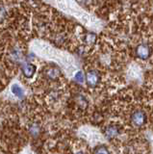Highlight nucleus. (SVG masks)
Wrapping results in <instances>:
<instances>
[{
	"mask_svg": "<svg viewBox=\"0 0 153 154\" xmlns=\"http://www.w3.org/2000/svg\"><path fill=\"white\" fill-rule=\"evenodd\" d=\"M146 114L142 109L135 110L131 115V122L135 127L142 128L146 123Z\"/></svg>",
	"mask_w": 153,
	"mask_h": 154,
	"instance_id": "nucleus-1",
	"label": "nucleus"
},
{
	"mask_svg": "<svg viewBox=\"0 0 153 154\" xmlns=\"http://www.w3.org/2000/svg\"><path fill=\"white\" fill-rule=\"evenodd\" d=\"M100 73L95 69H90L86 73V83L90 88H96L100 83Z\"/></svg>",
	"mask_w": 153,
	"mask_h": 154,
	"instance_id": "nucleus-2",
	"label": "nucleus"
},
{
	"mask_svg": "<svg viewBox=\"0 0 153 154\" xmlns=\"http://www.w3.org/2000/svg\"><path fill=\"white\" fill-rule=\"evenodd\" d=\"M136 56L141 60H147L151 55V48L147 43H141L136 48Z\"/></svg>",
	"mask_w": 153,
	"mask_h": 154,
	"instance_id": "nucleus-3",
	"label": "nucleus"
},
{
	"mask_svg": "<svg viewBox=\"0 0 153 154\" xmlns=\"http://www.w3.org/2000/svg\"><path fill=\"white\" fill-rule=\"evenodd\" d=\"M121 133V128L118 124H110L104 130V135L108 140H113L118 137Z\"/></svg>",
	"mask_w": 153,
	"mask_h": 154,
	"instance_id": "nucleus-4",
	"label": "nucleus"
},
{
	"mask_svg": "<svg viewBox=\"0 0 153 154\" xmlns=\"http://www.w3.org/2000/svg\"><path fill=\"white\" fill-rule=\"evenodd\" d=\"M36 70H37L36 66L31 64V63H26V64L22 66V73L26 78H31V77H33Z\"/></svg>",
	"mask_w": 153,
	"mask_h": 154,
	"instance_id": "nucleus-5",
	"label": "nucleus"
},
{
	"mask_svg": "<svg viewBox=\"0 0 153 154\" xmlns=\"http://www.w3.org/2000/svg\"><path fill=\"white\" fill-rule=\"evenodd\" d=\"M45 74L49 80H57L61 76V71L59 69L53 66V67H49V69L46 70Z\"/></svg>",
	"mask_w": 153,
	"mask_h": 154,
	"instance_id": "nucleus-6",
	"label": "nucleus"
},
{
	"mask_svg": "<svg viewBox=\"0 0 153 154\" xmlns=\"http://www.w3.org/2000/svg\"><path fill=\"white\" fill-rule=\"evenodd\" d=\"M12 93L20 98H22L23 95H24V91H23V90L17 84H15L12 87Z\"/></svg>",
	"mask_w": 153,
	"mask_h": 154,
	"instance_id": "nucleus-7",
	"label": "nucleus"
},
{
	"mask_svg": "<svg viewBox=\"0 0 153 154\" xmlns=\"http://www.w3.org/2000/svg\"><path fill=\"white\" fill-rule=\"evenodd\" d=\"M29 131H30V134L32 135L33 137H37L38 135L40 134V132H41V127H40V125L38 124V123H32V124L30 125Z\"/></svg>",
	"mask_w": 153,
	"mask_h": 154,
	"instance_id": "nucleus-8",
	"label": "nucleus"
},
{
	"mask_svg": "<svg viewBox=\"0 0 153 154\" xmlns=\"http://www.w3.org/2000/svg\"><path fill=\"white\" fill-rule=\"evenodd\" d=\"M85 42L88 45H93L96 42V35L93 33H88L85 35Z\"/></svg>",
	"mask_w": 153,
	"mask_h": 154,
	"instance_id": "nucleus-9",
	"label": "nucleus"
},
{
	"mask_svg": "<svg viewBox=\"0 0 153 154\" xmlns=\"http://www.w3.org/2000/svg\"><path fill=\"white\" fill-rule=\"evenodd\" d=\"M77 103L79 105V107L82 108V109H86L88 104H89L87 98H86L84 95H80V94L77 96Z\"/></svg>",
	"mask_w": 153,
	"mask_h": 154,
	"instance_id": "nucleus-10",
	"label": "nucleus"
},
{
	"mask_svg": "<svg viewBox=\"0 0 153 154\" xmlns=\"http://www.w3.org/2000/svg\"><path fill=\"white\" fill-rule=\"evenodd\" d=\"M94 154H110V152L105 146H99L98 147L95 148Z\"/></svg>",
	"mask_w": 153,
	"mask_h": 154,
	"instance_id": "nucleus-11",
	"label": "nucleus"
},
{
	"mask_svg": "<svg viewBox=\"0 0 153 154\" xmlns=\"http://www.w3.org/2000/svg\"><path fill=\"white\" fill-rule=\"evenodd\" d=\"M74 79H75L76 81H77L78 83H83V82H84V79H85L83 72H82V71L76 72V74H75V76H74Z\"/></svg>",
	"mask_w": 153,
	"mask_h": 154,
	"instance_id": "nucleus-12",
	"label": "nucleus"
},
{
	"mask_svg": "<svg viewBox=\"0 0 153 154\" xmlns=\"http://www.w3.org/2000/svg\"><path fill=\"white\" fill-rule=\"evenodd\" d=\"M75 154H86V153L84 151H82V150H80V151H77Z\"/></svg>",
	"mask_w": 153,
	"mask_h": 154,
	"instance_id": "nucleus-13",
	"label": "nucleus"
}]
</instances>
